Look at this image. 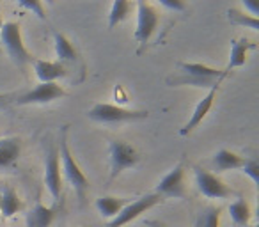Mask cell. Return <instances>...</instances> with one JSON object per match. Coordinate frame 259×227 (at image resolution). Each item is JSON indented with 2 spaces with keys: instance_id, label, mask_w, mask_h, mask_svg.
<instances>
[{
  "instance_id": "1",
  "label": "cell",
  "mask_w": 259,
  "mask_h": 227,
  "mask_svg": "<svg viewBox=\"0 0 259 227\" xmlns=\"http://www.w3.org/2000/svg\"><path fill=\"white\" fill-rule=\"evenodd\" d=\"M176 66L181 71V76L167 80V83L170 85H192L211 89L215 85H220L222 80L227 76L226 69L211 68V66L201 64V62H176Z\"/></svg>"
},
{
  "instance_id": "2",
  "label": "cell",
  "mask_w": 259,
  "mask_h": 227,
  "mask_svg": "<svg viewBox=\"0 0 259 227\" xmlns=\"http://www.w3.org/2000/svg\"><path fill=\"white\" fill-rule=\"evenodd\" d=\"M68 128L69 126H62L61 130V144H59V156H61V163H62V170L66 174V179L69 181V185L73 187L75 194L78 195L80 202H85L87 192H89V179L83 174L82 167L78 165V162L73 156L71 149L68 144Z\"/></svg>"
},
{
  "instance_id": "3",
  "label": "cell",
  "mask_w": 259,
  "mask_h": 227,
  "mask_svg": "<svg viewBox=\"0 0 259 227\" xmlns=\"http://www.w3.org/2000/svg\"><path fill=\"white\" fill-rule=\"evenodd\" d=\"M87 117L100 124H121V123H130V121L148 119L149 112L137 110V108H124L121 105H112V103H94L87 110Z\"/></svg>"
},
{
  "instance_id": "4",
  "label": "cell",
  "mask_w": 259,
  "mask_h": 227,
  "mask_svg": "<svg viewBox=\"0 0 259 227\" xmlns=\"http://www.w3.org/2000/svg\"><path fill=\"white\" fill-rule=\"evenodd\" d=\"M0 43L8 50V55L18 68L25 69L32 62V55L27 50L22 36V25L18 22H6L0 27Z\"/></svg>"
},
{
  "instance_id": "5",
  "label": "cell",
  "mask_w": 259,
  "mask_h": 227,
  "mask_svg": "<svg viewBox=\"0 0 259 227\" xmlns=\"http://www.w3.org/2000/svg\"><path fill=\"white\" fill-rule=\"evenodd\" d=\"M108 156H110V179L108 181H114L126 169H134L141 162V156H139L137 149L122 141L110 142V146H108Z\"/></svg>"
},
{
  "instance_id": "6",
  "label": "cell",
  "mask_w": 259,
  "mask_h": 227,
  "mask_svg": "<svg viewBox=\"0 0 259 227\" xmlns=\"http://www.w3.org/2000/svg\"><path fill=\"white\" fill-rule=\"evenodd\" d=\"M45 187L50 192L54 204L61 206L62 201V176H61V156L57 146H48L45 153Z\"/></svg>"
},
{
  "instance_id": "7",
  "label": "cell",
  "mask_w": 259,
  "mask_h": 227,
  "mask_svg": "<svg viewBox=\"0 0 259 227\" xmlns=\"http://www.w3.org/2000/svg\"><path fill=\"white\" fill-rule=\"evenodd\" d=\"M160 202H163V199L160 197L158 194H155V192L142 195V197L135 199V201H132L130 204H126L124 208L121 209V213H119L115 218H112L110 222L107 223V227H124V225H128L130 222L137 220L139 216L144 215L146 211H149L151 208H155V206L160 204Z\"/></svg>"
},
{
  "instance_id": "8",
  "label": "cell",
  "mask_w": 259,
  "mask_h": 227,
  "mask_svg": "<svg viewBox=\"0 0 259 227\" xmlns=\"http://www.w3.org/2000/svg\"><path fill=\"white\" fill-rule=\"evenodd\" d=\"M68 96V93L64 90V87L59 83H39L34 89L27 90V93L20 94L15 98L13 103L18 107H27V105H48L55 100Z\"/></svg>"
},
{
  "instance_id": "9",
  "label": "cell",
  "mask_w": 259,
  "mask_h": 227,
  "mask_svg": "<svg viewBox=\"0 0 259 227\" xmlns=\"http://www.w3.org/2000/svg\"><path fill=\"white\" fill-rule=\"evenodd\" d=\"M137 29H135V39L139 44L144 47L149 43L153 34L156 32V27L160 23V15L156 8L149 2H137Z\"/></svg>"
},
{
  "instance_id": "10",
  "label": "cell",
  "mask_w": 259,
  "mask_h": 227,
  "mask_svg": "<svg viewBox=\"0 0 259 227\" xmlns=\"http://www.w3.org/2000/svg\"><path fill=\"white\" fill-rule=\"evenodd\" d=\"M155 194L165 199H185L187 197V187H185V165L180 162L174 165L162 179L158 181L155 188Z\"/></svg>"
},
{
  "instance_id": "11",
  "label": "cell",
  "mask_w": 259,
  "mask_h": 227,
  "mask_svg": "<svg viewBox=\"0 0 259 227\" xmlns=\"http://www.w3.org/2000/svg\"><path fill=\"white\" fill-rule=\"evenodd\" d=\"M195 185H197L199 192H201L204 197L208 199H227L234 194L222 179H220L217 174H211L208 170L201 169V167H195Z\"/></svg>"
},
{
  "instance_id": "12",
  "label": "cell",
  "mask_w": 259,
  "mask_h": 227,
  "mask_svg": "<svg viewBox=\"0 0 259 227\" xmlns=\"http://www.w3.org/2000/svg\"><path fill=\"white\" fill-rule=\"evenodd\" d=\"M219 87L220 85L211 87V89L208 90V94H206V96L202 98L197 105H195L194 112H192V117L188 119V123L180 130V135H183V137L185 135H190L192 131H194L195 128H197L199 124L206 119V116H208L209 110H211V107H213V101H215V98H217V93H219Z\"/></svg>"
},
{
  "instance_id": "13",
  "label": "cell",
  "mask_w": 259,
  "mask_h": 227,
  "mask_svg": "<svg viewBox=\"0 0 259 227\" xmlns=\"http://www.w3.org/2000/svg\"><path fill=\"white\" fill-rule=\"evenodd\" d=\"M32 68L36 73L39 83H57L59 78L68 76V69L61 62H52V61H41V59H32Z\"/></svg>"
},
{
  "instance_id": "14",
  "label": "cell",
  "mask_w": 259,
  "mask_h": 227,
  "mask_svg": "<svg viewBox=\"0 0 259 227\" xmlns=\"http://www.w3.org/2000/svg\"><path fill=\"white\" fill-rule=\"evenodd\" d=\"M59 211V204L54 206H45L43 202L37 199L34 208L27 215V225L29 227H50L54 223L55 216Z\"/></svg>"
},
{
  "instance_id": "15",
  "label": "cell",
  "mask_w": 259,
  "mask_h": 227,
  "mask_svg": "<svg viewBox=\"0 0 259 227\" xmlns=\"http://www.w3.org/2000/svg\"><path fill=\"white\" fill-rule=\"evenodd\" d=\"M22 155V141L18 137L0 139V169H9Z\"/></svg>"
},
{
  "instance_id": "16",
  "label": "cell",
  "mask_w": 259,
  "mask_h": 227,
  "mask_svg": "<svg viewBox=\"0 0 259 227\" xmlns=\"http://www.w3.org/2000/svg\"><path fill=\"white\" fill-rule=\"evenodd\" d=\"M23 202L18 192L9 185H2L0 188V213L4 218H13L18 211H22Z\"/></svg>"
},
{
  "instance_id": "17",
  "label": "cell",
  "mask_w": 259,
  "mask_h": 227,
  "mask_svg": "<svg viewBox=\"0 0 259 227\" xmlns=\"http://www.w3.org/2000/svg\"><path fill=\"white\" fill-rule=\"evenodd\" d=\"M132 199H126V197H115V195H105V197L96 199L94 206H96L98 213H100L103 218H107L110 222L112 218L121 213V209L124 208L126 204H130Z\"/></svg>"
},
{
  "instance_id": "18",
  "label": "cell",
  "mask_w": 259,
  "mask_h": 227,
  "mask_svg": "<svg viewBox=\"0 0 259 227\" xmlns=\"http://www.w3.org/2000/svg\"><path fill=\"white\" fill-rule=\"evenodd\" d=\"M255 48V43L248 39H233L231 41V54H229V62H227V68L226 71L229 73L231 69L234 68H241L247 61V55L250 50Z\"/></svg>"
},
{
  "instance_id": "19",
  "label": "cell",
  "mask_w": 259,
  "mask_h": 227,
  "mask_svg": "<svg viewBox=\"0 0 259 227\" xmlns=\"http://www.w3.org/2000/svg\"><path fill=\"white\" fill-rule=\"evenodd\" d=\"M54 47L55 55H57V62L61 64H71V62L78 61V52L73 47V43L64 36V34L54 30Z\"/></svg>"
},
{
  "instance_id": "20",
  "label": "cell",
  "mask_w": 259,
  "mask_h": 227,
  "mask_svg": "<svg viewBox=\"0 0 259 227\" xmlns=\"http://www.w3.org/2000/svg\"><path fill=\"white\" fill-rule=\"evenodd\" d=\"M245 158L236 153L229 151V149H219V151L213 155V165L219 172H226V170H236L241 169Z\"/></svg>"
},
{
  "instance_id": "21",
  "label": "cell",
  "mask_w": 259,
  "mask_h": 227,
  "mask_svg": "<svg viewBox=\"0 0 259 227\" xmlns=\"http://www.w3.org/2000/svg\"><path fill=\"white\" fill-rule=\"evenodd\" d=\"M229 215L233 218L234 225L238 227H247L248 222L252 218V211H250V206L248 202L245 201L243 197H238L234 202H231L229 206Z\"/></svg>"
},
{
  "instance_id": "22",
  "label": "cell",
  "mask_w": 259,
  "mask_h": 227,
  "mask_svg": "<svg viewBox=\"0 0 259 227\" xmlns=\"http://www.w3.org/2000/svg\"><path fill=\"white\" fill-rule=\"evenodd\" d=\"M135 8V4L126 2V0H115L114 4L110 6L108 11V30L115 29L119 23H122L130 16V11Z\"/></svg>"
},
{
  "instance_id": "23",
  "label": "cell",
  "mask_w": 259,
  "mask_h": 227,
  "mask_svg": "<svg viewBox=\"0 0 259 227\" xmlns=\"http://www.w3.org/2000/svg\"><path fill=\"white\" fill-rule=\"evenodd\" d=\"M227 18L233 25L238 27H245V29H252V30H259V20L250 16L248 13H241L238 9L231 8L227 9Z\"/></svg>"
},
{
  "instance_id": "24",
  "label": "cell",
  "mask_w": 259,
  "mask_h": 227,
  "mask_svg": "<svg viewBox=\"0 0 259 227\" xmlns=\"http://www.w3.org/2000/svg\"><path fill=\"white\" fill-rule=\"evenodd\" d=\"M220 215H222V209L209 206L197 216L195 227H220Z\"/></svg>"
},
{
  "instance_id": "25",
  "label": "cell",
  "mask_w": 259,
  "mask_h": 227,
  "mask_svg": "<svg viewBox=\"0 0 259 227\" xmlns=\"http://www.w3.org/2000/svg\"><path fill=\"white\" fill-rule=\"evenodd\" d=\"M18 6L36 15L39 20H47V11H45V6L39 0H18Z\"/></svg>"
},
{
  "instance_id": "26",
  "label": "cell",
  "mask_w": 259,
  "mask_h": 227,
  "mask_svg": "<svg viewBox=\"0 0 259 227\" xmlns=\"http://www.w3.org/2000/svg\"><path fill=\"white\" fill-rule=\"evenodd\" d=\"M241 172H245L254 185H259V162L255 158H245L241 165Z\"/></svg>"
},
{
  "instance_id": "27",
  "label": "cell",
  "mask_w": 259,
  "mask_h": 227,
  "mask_svg": "<svg viewBox=\"0 0 259 227\" xmlns=\"http://www.w3.org/2000/svg\"><path fill=\"white\" fill-rule=\"evenodd\" d=\"M160 4L163 6V8L170 9V11H185L187 9V4H183V2H178V0H162Z\"/></svg>"
},
{
  "instance_id": "28",
  "label": "cell",
  "mask_w": 259,
  "mask_h": 227,
  "mask_svg": "<svg viewBox=\"0 0 259 227\" xmlns=\"http://www.w3.org/2000/svg\"><path fill=\"white\" fill-rule=\"evenodd\" d=\"M243 8L248 9V15L254 16V18H257V13H259V4H255V2H250V0H245L243 2Z\"/></svg>"
},
{
  "instance_id": "29",
  "label": "cell",
  "mask_w": 259,
  "mask_h": 227,
  "mask_svg": "<svg viewBox=\"0 0 259 227\" xmlns=\"http://www.w3.org/2000/svg\"><path fill=\"white\" fill-rule=\"evenodd\" d=\"M15 94H0V108H6L11 101H15Z\"/></svg>"
},
{
  "instance_id": "30",
  "label": "cell",
  "mask_w": 259,
  "mask_h": 227,
  "mask_svg": "<svg viewBox=\"0 0 259 227\" xmlns=\"http://www.w3.org/2000/svg\"><path fill=\"white\" fill-rule=\"evenodd\" d=\"M146 227H167L165 223H162L160 220H146Z\"/></svg>"
},
{
  "instance_id": "31",
  "label": "cell",
  "mask_w": 259,
  "mask_h": 227,
  "mask_svg": "<svg viewBox=\"0 0 259 227\" xmlns=\"http://www.w3.org/2000/svg\"><path fill=\"white\" fill-rule=\"evenodd\" d=\"M2 23H4V22H2V16H0V27H2Z\"/></svg>"
},
{
  "instance_id": "32",
  "label": "cell",
  "mask_w": 259,
  "mask_h": 227,
  "mask_svg": "<svg viewBox=\"0 0 259 227\" xmlns=\"http://www.w3.org/2000/svg\"><path fill=\"white\" fill-rule=\"evenodd\" d=\"M247 227H255V225H247Z\"/></svg>"
},
{
  "instance_id": "33",
  "label": "cell",
  "mask_w": 259,
  "mask_h": 227,
  "mask_svg": "<svg viewBox=\"0 0 259 227\" xmlns=\"http://www.w3.org/2000/svg\"><path fill=\"white\" fill-rule=\"evenodd\" d=\"M0 218H2V213H0Z\"/></svg>"
}]
</instances>
